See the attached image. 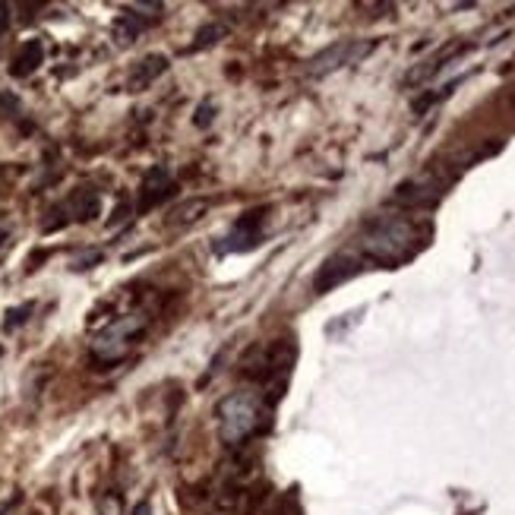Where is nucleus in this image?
<instances>
[{"label":"nucleus","instance_id":"f257e3e1","mask_svg":"<svg viewBox=\"0 0 515 515\" xmlns=\"http://www.w3.org/2000/svg\"><path fill=\"white\" fill-rule=\"evenodd\" d=\"M430 231L414 225L408 219H395V215H386V219H376L367 234L361 237V253L370 263L395 269L414 256L421 253V247L427 244Z\"/></svg>","mask_w":515,"mask_h":515},{"label":"nucleus","instance_id":"f03ea898","mask_svg":"<svg viewBox=\"0 0 515 515\" xmlns=\"http://www.w3.org/2000/svg\"><path fill=\"white\" fill-rule=\"evenodd\" d=\"M272 424L269 402L253 392H231L219 402V437L228 446H244L253 437L266 433Z\"/></svg>","mask_w":515,"mask_h":515},{"label":"nucleus","instance_id":"7ed1b4c3","mask_svg":"<svg viewBox=\"0 0 515 515\" xmlns=\"http://www.w3.org/2000/svg\"><path fill=\"white\" fill-rule=\"evenodd\" d=\"M294 358H297V348L288 339H279V342H272L269 348L256 351L253 358L247 361L244 373L250 376V380L263 383L266 389H272V402H279L282 395H285Z\"/></svg>","mask_w":515,"mask_h":515},{"label":"nucleus","instance_id":"20e7f679","mask_svg":"<svg viewBox=\"0 0 515 515\" xmlns=\"http://www.w3.org/2000/svg\"><path fill=\"white\" fill-rule=\"evenodd\" d=\"M146 329L143 313H127L121 320H114L105 332H98L92 339V354L98 361H121L130 351L133 339Z\"/></svg>","mask_w":515,"mask_h":515},{"label":"nucleus","instance_id":"39448f33","mask_svg":"<svg viewBox=\"0 0 515 515\" xmlns=\"http://www.w3.org/2000/svg\"><path fill=\"white\" fill-rule=\"evenodd\" d=\"M263 222H266V209H253L247 215H241L231 231L222 237V241H215V253L225 256V253H241V250H253L260 247L263 241Z\"/></svg>","mask_w":515,"mask_h":515},{"label":"nucleus","instance_id":"423d86ee","mask_svg":"<svg viewBox=\"0 0 515 515\" xmlns=\"http://www.w3.org/2000/svg\"><path fill=\"white\" fill-rule=\"evenodd\" d=\"M376 45L373 42H335L329 45L326 51H320L316 57H310V76H326L332 70H339V67H348V64H358L361 57H367Z\"/></svg>","mask_w":515,"mask_h":515},{"label":"nucleus","instance_id":"0eeeda50","mask_svg":"<svg viewBox=\"0 0 515 515\" xmlns=\"http://www.w3.org/2000/svg\"><path fill=\"white\" fill-rule=\"evenodd\" d=\"M358 272H361V260H358L354 253H348V250L332 253L329 260L320 266V272H316L313 291H316V294H329L332 288H339V285H345L348 279H354Z\"/></svg>","mask_w":515,"mask_h":515},{"label":"nucleus","instance_id":"6e6552de","mask_svg":"<svg viewBox=\"0 0 515 515\" xmlns=\"http://www.w3.org/2000/svg\"><path fill=\"white\" fill-rule=\"evenodd\" d=\"M177 184L174 177L165 165H152L146 174H143V184H140V203H136V212H149L155 206H162L168 196H174Z\"/></svg>","mask_w":515,"mask_h":515},{"label":"nucleus","instance_id":"1a4fd4ad","mask_svg":"<svg viewBox=\"0 0 515 515\" xmlns=\"http://www.w3.org/2000/svg\"><path fill=\"white\" fill-rule=\"evenodd\" d=\"M446 184L433 181V177H414V181H405L399 190H395V200L405 206H433L443 196Z\"/></svg>","mask_w":515,"mask_h":515},{"label":"nucleus","instance_id":"9d476101","mask_svg":"<svg viewBox=\"0 0 515 515\" xmlns=\"http://www.w3.org/2000/svg\"><path fill=\"white\" fill-rule=\"evenodd\" d=\"M61 212L67 215V222H92L102 212V196H98L95 187L83 184L70 193L67 203H61Z\"/></svg>","mask_w":515,"mask_h":515},{"label":"nucleus","instance_id":"9b49d317","mask_svg":"<svg viewBox=\"0 0 515 515\" xmlns=\"http://www.w3.org/2000/svg\"><path fill=\"white\" fill-rule=\"evenodd\" d=\"M165 70H168V57H165V54H146L143 61L130 70V76H127V89H130V92H143V89H149Z\"/></svg>","mask_w":515,"mask_h":515},{"label":"nucleus","instance_id":"f8f14e48","mask_svg":"<svg viewBox=\"0 0 515 515\" xmlns=\"http://www.w3.org/2000/svg\"><path fill=\"white\" fill-rule=\"evenodd\" d=\"M42 61H45V45H42V38H29V42H23V45H19V51L13 54L10 76L26 79V76H32L38 67H42Z\"/></svg>","mask_w":515,"mask_h":515},{"label":"nucleus","instance_id":"ddd939ff","mask_svg":"<svg viewBox=\"0 0 515 515\" xmlns=\"http://www.w3.org/2000/svg\"><path fill=\"white\" fill-rule=\"evenodd\" d=\"M206 209H209V200H190V203H184V206H177V209L168 215V228H187V225H193V222H200L203 215H206Z\"/></svg>","mask_w":515,"mask_h":515},{"label":"nucleus","instance_id":"4468645a","mask_svg":"<svg viewBox=\"0 0 515 515\" xmlns=\"http://www.w3.org/2000/svg\"><path fill=\"white\" fill-rule=\"evenodd\" d=\"M250 515H285V506L279 500V493H272V490H263V493H253V500H250Z\"/></svg>","mask_w":515,"mask_h":515},{"label":"nucleus","instance_id":"2eb2a0df","mask_svg":"<svg viewBox=\"0 0 515 515\" xmlns=\"http://www.w3.org/2000/svg\"><path fill=\"white\" fill-rule=\"evenodd\" d=\"M225 35H228L225 26H219V23H206V26H200V32H196L190 51H206V48H212V45H219Z\"/></svg>","mask_w":515,"mask_h":515},{"label":"nucleus","instance_id":"dca6fc26","mask_svg":"<svg viewBox=\"0 0 515 515\" xmlns=\"http://www.w3.org/2000/svg\"><path fill=\"white\" fill-rule=\"evenodd\" d=\"M143 29H146V23H143V19L136 16V13H124V16H121V19H117V23H114V35L121 38L124 45H130L133 38L140 35Z\"/></svg>","mask_w":515,"mask_h":515},{"label":"nucleus","instance_id":"f3484780","mask_svg":"<svg viewBox=\"0 0 515 515\" xmlns=\"http://www.w3.org/2000/svg\"><path fill=\"white\" fill-rule=\"evenodd\" d=\"M124 512V497L121 493H102V500H98V515H121Z\"/></svg>","mask_w":515,"mask_h":515},{"label":"nucleus","instance_id":"a211bd4d","mask_svg":"<svg viewBox=\"0 0 515 515\" xmlns=\"http://www.w3.org/2000/svg\"><path fill=\"white\" fill-rule=\"evenodd\" d=\"M35 310V304H23V307H10L7 310V320H4V329L7 332H13L16 326H23L26 320H29V313Z\"/></svg>","mask_w":515,"mask_h":515},{"label":"nucleus","instance_id":"6ab92c4d","mask_svg":"<svg viewBox=\"0 0 515 515\" xmlns=\"http://www.w3.org/2000/svg\"><path fill=\"white\" fill-rule=\"evenodd\" d=\"M212 117H215L212 102H203V105H200V111H196V117H193V124H196V127H209V124H212Z\"/></svg>","mask_w":515,"mask_h":515},{"label":"nucleus","instance_id":"aec40b11","mask_svg":"<svg viewBox=\"0 0 515 515\" xmlns=\"http://www.w3.org/2000/svg\"><path fill=\"white\" fill-rule=\"evenodd\" d=\"M7 26H10V7H7V4H0V38H4Z\"/></svg>","mask_w":515,"mask_h":515},{"label":"nucleus","instance_id":"412c9836","mask_svg":"<svg viewBox=\"0 0 515 515\" xmlns=\"http://www.w3.org/2000/svg\"><path fill=\"white\" fill-rule=\"evenodd\" d=\"M130 515H152V506L143 500V503H136V506H133V512H130Z\"/></svg>","mask_w":515,"mask_h":515}]
</instances>
